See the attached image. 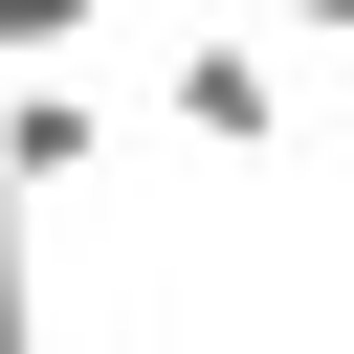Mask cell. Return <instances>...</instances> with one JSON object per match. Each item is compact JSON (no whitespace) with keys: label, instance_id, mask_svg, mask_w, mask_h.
Segmentation results:
<instances>
[{"label":"cell","instance_id":"obj_5","mask_svg":"<svg viewBox=\"0 0 354 354\" xmlns=\"http://www.w3.org/2000/svg\"><path fill=\"white\" fill-rule=\"evenodd\" d=\"M0 332H44V288H22V199H0Z\"/></svg>","mask_w":354,"mask_h":354},{"label":"cell","instance_id":"obj_3","mask_svg":"<svg viewBox=\"0 0 354 354\" xmlns=\"http://www.w3.org/2000/svg\"><path fill=\"white\" fill-rule=\"evenodd\" d=\"M88 22H111V0H0V66H22V88H44V66H66V44H88Z\"/></svg>","mask_w":354,"mask_h":354},{"label":"cell","instance_id":"obj_4","mask_svg":"<svg viewBox=\"0 0 354 354\" xmlns=\"http://www.w3.org/2000/svg\"><path fill=\"white\" fill-rule=\"evenodd\" d=\"M243 22H288V44H354V0H243Z\"/></svg>","mask_w":354,"mask_h":354},{"label":"cell","instance_id":"obj_2","mask_svg":"<svg viewBox=\"0 0 354 354\" xmlns=\"http://www.w3.org/2000/svg\"><path fill=\"white\" fill-rule=\"evenodd\" d=\"M88 155H111V88H66V66L0 88V199H44V177H88Z\"/></svg>","mask_w":354,"mask_h":354},{"label":"cell","instance_id":"obj_1","mask_svg":"<svg viewBox=\"0 0 354 354\" xmlns=\"http://www.w3.org/2000/svg\"><path fill=\"white\" fill-rule=\"evenodd\" d=\"M177 133H199V155H266V133H288V88H266V44H243V22H199V44H177Z\"/></svg>","mask_w":354,"mask_h":354}]
</instances>
